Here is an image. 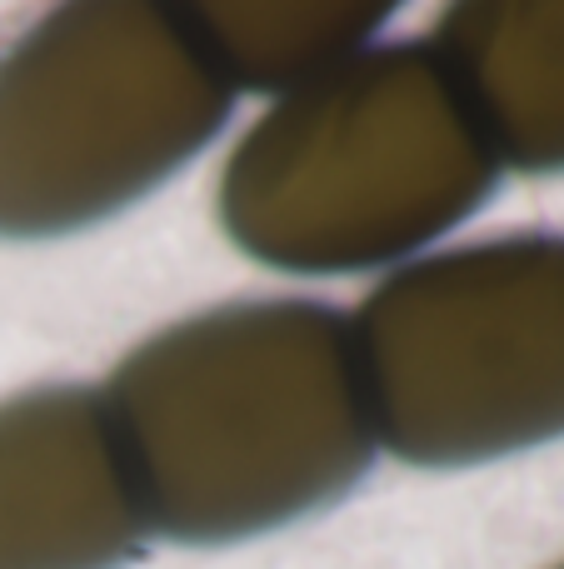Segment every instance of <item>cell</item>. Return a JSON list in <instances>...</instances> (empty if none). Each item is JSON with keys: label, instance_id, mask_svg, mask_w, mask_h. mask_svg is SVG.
I'll return each instance as SVG.
<instances>
[{"label": "cell", "instance_id": "6da1fadb", "mask_svg": "<svg viewBox=\"0 0 564 569\" xmlns=\"http://www.w3.org/2000/svg\"><path fill=\"white\" fill-rule=\"evenodd\" d=\"M150 535L235 545L365 480L375 420L350 315L235 300L150 335L100 390Z\"/></svg>", "mask_w": 564, "mask_h": 569}, {"label": "cell", "instance_id": "7a4b0ae2", "mask_svg": "<svg viewBox=\"0 0 564 569\" xmlns=\"http://www.w3.org/2000/svg\"><path fill=\"white\" fill-rule=\"evenodd\" d=\"M500 170L435 40H395L280 96L235 140L215 206L260 266L400 270L465 226Z\"/></svg>", "mask_w": 564, "mask_h": 569}, {"label": "cell", "instance_id": "3957f363", "mask_svg": "<svg viewBox=\"0 0 564 569\" xmlns=\"http://www.w3.org/2000/svg\"><path fill=\"white\" fill-rule=\"evenodd\" d=\"M230 106L185 10H50L0 56V236L46 240L120 216L195 160Z\"/></svg>", "mask_w": 564, "mask_h": 569}, {"label": "cell", "instance_id": "277c9868", "mask_svg": "<svg viewBox=\"0 0 564 569\" xmlns=\"http://www.w3.org/2000/svg\"><path fill=\"white\" fill-rule=\"evenodd\" d=\"M350 330L375 440L405 465H485L564 435V236L420 256Z\"/></svg>", "mask_w": 564, "mask_h": 569}, {"label": "cell", "instance_id": "5b68a950", "mask_svg": "<svg viewBox=\"0 0 564 569\" xmlns=\"http://www.w3.org/2000/svg\"><path fill=\"white\" fill-rule=\"evenodd\" d=\"M145 535L100 390L0 400V569H120Z\"/></svg>", "mask_w": 564, "mask_h": 569}, {"label": "cell", "instance_id": "8992f818", "mask_svg": "<svg viewBox=\"0 0 564 569\" xmlns=\"http://www.w3.org/2000/svg\"><path fill=\"white\" fill-rule=\"evenodd\" d=\"M435 50L500 166L564 170V6H450Z\"/></svg>", "mask_w": 564, "mask_h": 569}, {"label": "cell", "instance_id": "52a82bcc", "mask_svg": "<svg viewBox=\"0 0 564 569\" xmlns=\"http://www.w3.org/2000/svg\"><path fill=\"white\" fill-rule=\"evenodd\" d=\"M390 6H185L200 50L220 70L230 90H265L290 96L310 80L330 76L375 46L390 26Z\"/></svg>", "mask_w": 564, "mask_h": 569}, {"label": "cell", "instance_id": "ba28073f", "mask_svg": "<svg viewBox=\"0 0 564 569\" xmlns=\"http://www.w3.org/2000/svg\"><path fill=\"white\" fill-rule=\"evenodd\" d=\"M560 569H564V565H560Z\"/></svg>", "mask_w": 564, "mask_h": 569}]
</instances>
